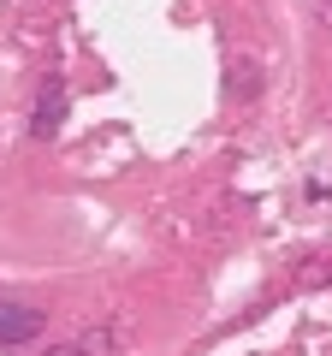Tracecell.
Returning a JSON list of instances; mask_svg holds the SVG:
<instances>
[{
    "label": "cell",
    "mask_w": 332,
    "mask_h": 356,
    "mask_svg": "<svg viewBox=\"0 0 332 356\" xmlns=\"http://www.w3.org/2000/svg\"><path fill=\"white\" fill-rule=\"evenodd\" d=\"M42 332H48V309H30V303H13V297H0V350L36 344Z\"/></svg>",
    "instance_id": "6da1fadb"
},
{
    "label": "cell",
    "mask_w": 332,
    "mask_h": 356,
    "mask_svg": "<svg viewBox=\"0 0 332 356\" xmlns=\"http://www.w3.org/2000/svg\"><path fill=\"white\" fill-rule=\"evenodd\" d=\"M60 125H65V77L48 72V83L36 95V113H30V137L48 143V137H60Z\"/></svg>",
    "instance_id": "7a4b0ae2"
},
{
    "label": "cell",
    "mask_w": 332,
    "mask_h": 356,
    "mask_svg": "<svg viewBox=\"0 0 332 356\" xmlns=\"http://www.w3.org/2000/svg\"><path fill=\"white\" fill-rule=\"evenodd\" d=\"M119 344H125V321H101V327H83L77 339L53 344L48 356H113Z\"/></svg>",
    "instance_id": "3957f363"
},
{
    "label": "cell",
    "mask_w": 332,
    "mask_h": 356,
    "mask_svg": "<svg viewBox=\"0 0 332 356\" xmlns=\"http://www.w3.org/2000/svg\"><path fill=\"white\" fill-rule=\"evenodd\" d=\"M256 89H261V72L249 60H238L231 65V95H243V102H256Z\"/></svg>",
    "instance_id": "277c9868"
},
{
    "label": "cell",
    "mask_w": 332,
    "mask_h": 356,
    "mask_svg": "<svg viewBox=\"0 0 332 356\" xmlns=\"http://www.w3.org/2000/svg\"><path fill=\"white\" fill-rule=\"evenodd\" d=\"M297 285H308V291H315V285H332V261H308V267H297Z\"/></svg>",
    "instance_id": "5b68a950"
},
{
    "label": "cell",
    "mask_w": 332,
    "mask_h": 356,
    "mask_svg": "<svg viewBox=\"0 0 332 356\" xmlns=\"http://www.w3.org/2000/svg\"><path fill=\"white\" fill-rule=\"evenodd\" d=\"M320 18H326V24H332V0H320Z\"/></svg>",
    "instance_id": "8992f818"
}]
</instances>
